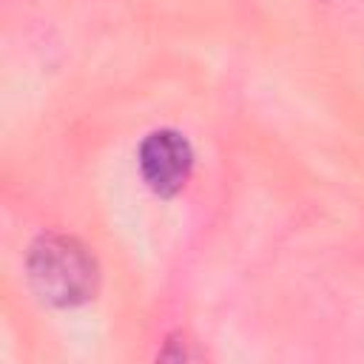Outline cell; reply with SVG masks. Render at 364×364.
<instances>
[{"instance_id":"1","label":"cell","mask_w":364,"mask_h":364,"mask_svg":"<svg viewBox=\"0 0 364 364\" xmlns=\"http://www.w3.org/2000/svg\"><path fill=\"white\" fill-rule=\"evenodd\" d=\"M26 273L34 293L54 307L85 304L100 284L94 253L65 233H43L34 239L26 256Z\"/></svg>"},{"instance_id":"2","label":"cell","mask_w":364,"mask_h":364,"mask_svg":"<svg viewBox=\"0 0 364 364\" xmlns=\"http://www.w3.org/2000/svg\"><path fill=\"white\" fill-rule=\"evenodd\" d=\"M136 165L142 182L156 196H176L193 171V148L185 134L173 128L151 131L136 151Z\"/></svg>"}]
</instances>
